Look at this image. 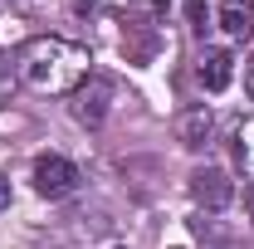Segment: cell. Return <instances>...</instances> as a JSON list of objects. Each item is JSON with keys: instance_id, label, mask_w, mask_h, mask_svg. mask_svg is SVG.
Returning a JSON list of instances; mask_svg holds the SVG:
<instances>
[{"instance_id": "cell-1", "label": "cell", "mask_w": 254, "mask_h": 249, "mask_svg": "<svg viewBox=\"0 0 254 249\" xmlns=\"http://www.w3.org/2000/svg\"><path fill=\"white\" fill-rule=\"evenodd\" d=\"M88 49L73 44V39H59V34H39L30 39L20 54H15V73L20 83L34 88V93H73L93 68H88Z\"/></svg>"}, {"instance_id": "cell-2", "label": "cell", "mask_w": 254, "mask_h": 249, "mask_svg": "<svg viewBox=\"0 0 254 249\" xmlns=\"http://www.w3.org/2000/svg\"><path fill=\"white\" fill-rule=\"evenodd\" d=\"M34 190L44 195V200H64V195H73L78 190V166L68 161V156L49 152L34 161Z\"/></svg>"}, {"instance_id": "cell-3", "label": "cell", "mask_w": 254, "mask_h": 249, "mask_svg": "<svg viewBox=\"0 0 254 249\" xmlns=\"http://www.w3.org/2000/svg\"><path fill=\"white\" fill-rule=\"evenodd\" d=\"M186 186H190V200L200 210H225L235 200V181H230V171H220V166H195Z\"/></svg>"}, {"instance_id": "cell-4", "label": "cell", "mask_w": 254, "mask_h": 249, "mask_svg": "<svg viewBox=\"0 0 254 249\" xmlns=\"http://www.w3.org/2000/svg\"><path fill=\"white\" fill-rule=\"evenodd\" d=\"M68 98H73V118H78L83 127H103V118H108V98H113V83H108L103 73H88Z\"/></svg>"}, {"instance_id": "cell-5", "label": "cell", "mask_w": 254, "mask_h": 249, "mask_svg": "<svg viewBox=\"0 0 254 249\" xmlns=\"http://www.w3.org/2000/svg\"><path fill=\"white\" fill-rule=\"evenodd\" d=\"M195 73H200V83H205L210 93H225V88L235 83V54H230V49H205L200 63H195Z\"/></svg>"}, {"instance_id": "cell-6", "label": "cell", "mask_w": 254, "mask_h": 249, "mask_svg": "<svg viewBox=\"0 0 254 249\" xmlns=\"http://www.w3.org/2000/svg\"><path fill=\"white\" fill-rule=\"evenodd\" d=\"M210 127H215V113L200 103V108H186L181 118H176V142L190 147V152H200L205 142H210Z\"/></svg>"}, {"instance_id": "cell-7", "label": "cell", "mask_w": 254, "mask_h": 249, "mask_svg": "<svg viewBox=\"0 0 254 249\" xmlns=\"http://www.w3.org/2000/svg\"><path fill=\"white\" fill-rule=\"evenodd\" d=\"M220 30L230 39H254V0H225L220 5Z\"/></svg>"}, {"instance_id": "cell-8", "label": "cell", "mask_w": 254, "mask_h": 249, "mask_svg": "<svg viewBox=\"0 0 254 249\" xmlns=\"http://www.w3.org/2000/svg\"><path fill=\"white\" fill-rule=\"evenodd\" d=\"M235 161L245 166V176H254V118L235 127Z\"/></svg>"}, {"instance_id": "cell-9", "label": "cell", "mask_w": 254, "mask_h": 249, "mask_svg": "<svg viewBox=\"0 0 254 249\" xmlns=\"http://www.w3.org/2000/svg\"><path fill=\"white\" fill-rule=\"evenodd\" d=\"M127 10H137L142 20H157L161 10H166V0H127Z\"/></svg>"}, {"instance_id": "cell-10", "label": "cell", "mask_w": 254, "mask_h": 249, "mask_svg": "<svg viewBox=\"0 0 254 249\" xmlns=\"http://www.w3.org/2000/svg\"><path fill=\"white\" fill-rule=\"evenodd\" d=\"M186 15L195 30H205V20H210V10H205V0H186Z\"/></svg>"}, {"instance_id": "cell-11", "label": "cell", "mask_w": 254, "mask_h": 249, "mask_svg": "<svg viewBox=\"0 0 254 249\" xmlns=\"http://www.w3.org/2000/svg\"><path fill=\"white\" fill-rule=\"evenodd\" d=\"M245 210H250V220H254V181L245 186Z\"/></svg>"}, {"instance_id": "cell-12", "label": "cell", "mask_w": 254, "mask_h": 249, "mask_svg": "<svg viewBox=\"0 0 254 249\" xmlns=\"http://www.w3.org/2000/svg\"><path fill=\"white\" fill-rule=\"evenodd\" d=\"M5 205H10V181L0 176V210H5Z\"/></svg>"}, {"instance_id": "cell-13", "label": "cell", "mask_w": 254, "mask_h": 249, "mask_svg": "<svg viewBox=\"0 0 254 249\" xmlns=\"http://www.w3.org/2000/svg\"><path fill=\"white\" fill-rule=\"evenodd\" d=\"M245 88H250V93H254V59L245 63Z\"/></svg>"}]
</instances>
